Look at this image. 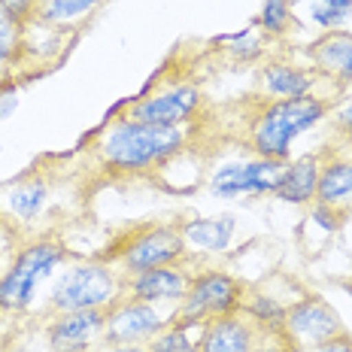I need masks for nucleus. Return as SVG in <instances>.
<instances>
[{
	"mask_svg": "<svg viewBox=\"0 0 352 352\" xmlns=\"http://www.w3.org/2000/svg\"><path fill=\"white\" fill-rule=\"evenodd\" d=\"M88 140L100 170L113 176H146L164 170L188 152L192 134L188 128H161L128 119L122 109H116Z\"/></svg>",
	"mask_w": 352,
	"mask_h": 352,
	"instance_id": "nucleus-1",
	"label": "nucleus"
},
{
	"mask_svg": "<svg viewBox=\"0 0 352 352\" xmlns=\"http://www.w3.org/2000/svg\"><path fill=\"white\" fill-rule=\"evenodd\" d=\"M334 100L322 94H307V98L292 100H258L246 122V146L252 155L289 161L295 155V140L328 122Z\"/></svg>",
	"mask_w": 352,
	"mask_h": 352,
	"instance_id": "nucleus-2",
	"label": "nucleus"
},
{
	"mask_svg": "<svg viewBox=\"0 0 352 352\" xmlns=\"http://www.w3.org/2000/svg\"><path fill=\"white\" fill-rule=\"evenodd\" d=\"M70 252L52 234L25 237L0 267V316H21L34 307L43 283L67 264Z\"/></svg>",
	"mask_w": 352,
	"mask_h": 352,
	"instance_id": "nucleus-3",
	"label": "nucleus"
},
{
	"mask_svg": "<svg viewBox=\"0 0 352 352\" xmlns=\"http://www.w3.org/2000/svg\"><path fill=\"white\" fill-rule=\"evenodd\" d=\"M124 298V274L109 258H82L64 264L49 283L46 310L73 313V310H109Z\"/></svg>",
	"mask_w": 352,
	"mask_h": 352,
	"instance_id": "nucleus-4",
	"label": "nucleus"
},
{
	"mask_svg": "<svg viewBox=\"0 0 352 352\" xmlns=\"http://www.w3.org/2000/svg\"><path fill=\"white\" fill-rule=\"evenodd\" d=\"M161 73L164 70L149 76V82L140 88V94L124 100L122 113L128 119L161 124V128H192L197 116L204 113L201 88L188 82V79H161Z\"/></svg>",
	"mask_w": 352,
	"mask_h": 352,
	"instance_id": "nucleus-5",
	"label": "nucleus"
},
{
	"mask_svg": "<svg viewBox=\"0 0 352 352\" xmlns=\"http://www.w3.org/2000/svg\"><path fill=\"white\" fill-rule=\"evenodd\" d=\"M104 258L113 261L124 276H134V274H143V270L164 267V264H176L188 258V249H186V240H182L179 225L149 222L119 234Z\"/></svg>",
	"mask_w": 352,
	"mask_h": 352,
	"instance_id": "nucleus-6",
	"label": "nucleus"
},
{
	"mask_svg": "<svg viewBox=\"0 0 352 352\" xmlns=\"http://www.w3.org/2000/svg\"><path fill=\"white\" fill-rule=\"evenodd\" d=\"M285 161L243 155V158H225L207 176V192L219 201H258V197H274L276 186L283 179Z\"/></svg>",
	"mask_w": 352,
	"mask_h": 352,
	"instance_id": "nucleus-7",
	"label": "nucleus"
},
{
	"mask_svg": "<svg viewBox=\"0 0 352 352\" xmlns=\"http://www.w3.org/2000/svg\"><path fill=\"white\" fill-rule=\"evenodd\" d=\"M246 285L225 267L216 264H197L192 285H188L182 304L176 307L179 319H192V322H210L219 316L237 313L243 304Z\"/></svg>",
	"mask_w": 352,
	"mask_h": 352,
	"instance_id": "nucleus-8",
	"label": "nucleus"
},
{
	"mask_svg": "<svg viewBox=\"0 0 352 352\" xmlns=\"http://www.w3.org/2000/svg\"><path fill=\"white\" fill-rule=\"evenodd\" d=\"M173 316L176 310H164V307L124 295L107 310L104 343L109 346H146L152 337L164 331Z\"/></svg>",
	"mask_w": 352,
	"mask_h": 352,
	"instance_id": "nucleus-9",
	"label": "nucleus"
},
{
	"mask_svg": "<svg viewBox=\"0 0 352 352\" xmlns=\"http://www.w3.org/2000/svg\"><path fill=\"white\" fill-rule=\"evenodd\" d=\"M340 313L319 295H304L298 300H292L289 310L283 319V334L289 340L292 352H310L319 343L331 340V337L343 334Z\"/></svg>",
	"mask_w": 352,
	"mask_h": 352,
	"instance_id": "nucleus-10",
	"label": "nucleus"
},
{
	"mask_svg": "<svg viewBox=\"0 0 352 352\" xmlns=\"http://www.w3.org/2000/svg\"><path fill=\"white\" fill-rule=\"evenodd\" d=\"M52 195H55L52 173L34 167V170L21 173L19 179L6 182V186L0 188V212L25 234L49 212Z\"/></svg>",
	"mask_w": 352,
	"mask_h": 352,
	"instance_id": "nucleus-11",
	"label": "nucleus"
},
{
	"mask_svg": "<svg viewBox=\"0 0 352 352\" xmlns=\"http://www.w3.org/2000/svg\"><path fill=\"white\" fill-rule=\"evenodd\" d=\"M195 270H197L195 258H182L176 264H164V267H152L143 270V274L124 276V295L164 307V310H176L182 304V298H186L188 285H192Z\"/></svg>",
	"mask_w": 352,
	"mask_h": 352,
	"instance_id": "nucleus-12",
	"label": "nucleus"
},
{
	"mask_svg": "<svg viewBox=\"0 0 352 352\" xmlns=\"http://www.w3.org/2000/svg\"><path fill=\"white\" fill-rule=\"evenodd\" d=\"M107 310L49 313L43 337L49 352H98L104 346Z\"/></svg>",
	"mask_w": 352,
	"mask_h": 352,
	"instance_id": "nucleus-13",
	"label": "nucleus"
},
{
	"mask_svg": "<svg viewBox=\"0 0 352 352\" xmlns=\"http://www.w3.org/2000/svg\"><path fill=\"white\" fill-rule=\"evenodd\" d=\"M307 64L319 79L331 82L337 91L352 88V31L319 34L307 46Z\"/></svg>",
	"mask_w": 352,
	"mask_h": 352,
	"instance_id": "nucleus-14",
	"label": "nucleus"
},
{
	"mask_svg": "<svg viewBox=\"0 0 352 352\" xmlns=\"http://www.w3.org/2000/svg\"><path fill=\"white\" fill-rule=\"evenodd\" d=\"M322 79L313 73L310 64L285 61V58H270L258 70V91L261 100H292L316 94Z\"/></svg>",
	"mask_w": 352,
	"mask_h": 352,
	"instance_id": "nucleus-15",
	"label": "nucleus"
},
{
	"mask_svg": "<svg viewBox=\"0 0 352 352\" xmlns=\"http://www.w3.org/2000/svg\"><path fill=\"white\" fill-rule=\"evenodd\" d=\"M182 240H186L188 258L197 261V255H225L237 237V219L231 212L216 216H195L179 222Z\"/></svg>",
	"mask_w": 352,
	"mask_h": 352,
	"instance_id": "nucleus-16",
	"label": "nucleus"
},
{
	"mask_svg": "<svg viewBox=\"0 0 352 352\" xmlns=\"http://www.w3.org/2000/svg\"><path fill=\"white\" fill-rule=\"evenodd\" d=\"M261 328H255L243 313H228L204 322L201 352H258Z\"/></svg>",
	"mask_w": 352,
	"mask_h": 352,
	"instance_id": "nucleus-17",
	"label": "nucleus"
},
{
	"mask_svg": "<svg viewBox=\"0 0 352 352\" xmlns=\"http://www.w3.org/2000/svg\"><path fill=\"white\" fill-rule=\"evenodd\" d=\"M319 167H322V152H307V155H292L285 161L283 179L276 186L274 197L289 207H310L316 201V186H319Z\"/></svg>",
	"mask_w": 352,
	"mask_h": 352,
	"instance_id": "nucleus-18",
	"label": "nucleus"
},
{
	"mask_svg": "<svg viewBox=\"0 0 352 352\" xmlns=\"http://www.w3.org/2000/svg\"><path fill=\"white\" fill-rule=\"evenodd\" d=\"M313 207H328V210L352 216V176H349V158L343 152L334 149L328 155H322Z\"/></svg>",
	"mask_w": 352,
	"mask_h": 352,
	"instance_id": "nucleus-19",
	"label": "nucleus"
},
{
	"mask_svg": "<svg viewBox=\"0 0 352 352\" xmlns=\"http://www.w3.org/2000/svg\"><path fill=\"white\" fill-rule=\"evenodd\" d=\"M109 0H40L36 21L46 28H55L61 34H76L88 21L98 16Z\"/></svg>",
	"mask_w": 352,
	"mask_h": 352,
	"instance_id": "nucleus-20",
	"label": "nucleus"
},
{
	"mask_svg": "<svg viewBox=\"0 0 352 352\" xmlns=\"http://www.w3.org/2000/svg\"><path fill=\"white\" fill-rule=\"evenodd\" d=\"M295 12H304V21L319 34L349 31L352 25V0H292Z\"/></svg>",
	"mask_w": 352,
	"mask_h": 352,
	"instance_id": "nucleus-21",
	"label": "nucleus"
},
{
	"mask_svg": "<svg viewBox=\"0 0 352 352\" xmlns=\"http://www.w3.org/2000/svg\"><path fill=\"white\" fill-rule=\"evenodd\" d=\"M285 310H289V304L280 300V295L264 292V289L246 292L243 304H240V313H243L255 328H261V331H283Z\"/></svg>",
	"mask_w": 352,
	"mask_h": 352,
	"instance_id": "nucleus-22",
	"label": "nucleus"
},
{
	"mask_svg": "<svg viewBox=\"0 0 352 352\" xmlns=\"http://www.w3.org/2000/svg\"><path fill=\"white\" fill-rule=\"evenodd\" d=\"M201 331L204 322L173 316L164 331L152 337L146 346H149V352H201Z\"/></svg>",
	"mask_w": 352,
	"mask_h": 352,
	"instance_id": "nucleus-23",
	"label": "nucleus"
},
{
	"mask_svg": "<svg viewBox=\"0 0 352 352\" xmlns=\"http://www.w3.org/2000/svg\"><path fill=\"white\" fill-rule=\"evenodd\" d=\"M25 64V25L0 6V79L16 76Z\"/></svg>",
	"mask_w": 352,
	"mask_h": 352,
	"instance_id": "nucleus-24",
	"label": "nucleus"
},
{
	"mask_svg": "<svg viewBox=\"0 0 352 352\" xmlns=\"http://www.w3.org/2000/svg\"><path fill=\"white\" fill-rule=\"evenodd\" d=\"M252 25L267 40H283L295 25V3L292 0H261V10Z\"/></svg>",
	"mask_w": 352,
	"mask_h": 352,
	"instance_id": "nucleus-25",
	"label": "nucleus"
},
{
	"mask_svg": "<svg viewBox=\"0 0 352 352\" xmlns=\"http://www.w3.org/2000/svg\"><path fill=\"white\" fill-rule=\"evenodd\" d=\"M267 36H264L255 25L243 28V31H234L228 36H219L216 46L228 49V55L234 58V61H255V58L264 55V49H267Z\"/></svg>",
	"mask_w": 352,
	"mask_h": 352,
	"instance_id": "nucleus-26",
	"label": "nucleus"
},
{
	"mask_svg": "<svg viewBox=\"0 0 352 352\" xmlns=\"http://www.w3.org/2000/svg\"><path fill=\"white\" fill-rule=\"evenodd\" d=\"M328 124L343 143H352V94H340L334 100L331 113H328Z\"/></svg>",
	"mask_w": 352,
	"mask_h": 352,
	"instance_id": "nucleus-27",
	"label": "nucleus"
},
{
	"mask_svg": "<svg viewBox=\"0 0 352 352\" xmlns=\"http://www.w3.org/2000/svg\"><path fill=\"white\" fill-rule=\"evenodd\" d=\"M21 240H25V234H21L16 225H12L10 219H6L3 212H0V267H3L6 258H10V255L19 249Z\"/></svg>",
	"mask_w": 352,
	"mask_h": 352,
	"instance_id": "nucleus-28",
	"label": "nucleus"
},
{
	"mask_svg": "<svg viewBox=\"0 0 352 352\" xmlns=\"http://www.w3.org/2000/svg\"><path fill=\"white\" fill-rule=\"evenodd\" d=\"M19 107V79L16 76H6L0 79V122L10 119Z\"/></svg>",
	"mask_w": 352,
	"mask_h": 352,
	"instance_id": "nucleus-29",
	"label": "nucleus"
},
{
	"mask_svg": "<svg viewBox=\"0 0 352 352\" xmlns=\"http://www.w3.org/2000/svg\"><path fill=\"white\" fill-rule=\"evenodd\" d=\"M0 6H3V10L10 12L12 19H19L21 25H25V21H31L36 16V6H40V0H0Z\"/></svg>",
	"mask_w": 352,
	"mask_h": 352,
	"instance_id": "nucleus-30",
	"label": "nucleus"
},
{
	"mask_svg": "<svg viewBox=\"0 0 352 352\" xmlns=\"http://www.w3.org/2000/svg\"><path fill=\"white\" fill-rule=\"evenodd\" d=\"M310 352H352V337L343 331V334L331 337V340H325V343H319V346H313Z\"/></svg>",
	"mask_w": 352,
	"mask_h": 352,
	"instance_id": "nucleus-31",
	"label": "nucleus"
},
{
	"mask_svg": "<svg viewBox=\"0 0 352 352\" xmlns=\"http://www.w3.org/2000/svg\"><path fill=\"white\" fill-rule=\"evenodd\" d=\"M98 352H149V346H109V343H104Z\"/></svg>",
	"mask_w": 352,
	"mask_h": 352,
	"instance_id": "nucleus-32",
	"label": "nucleus"
},
{
	"mask_svg": "<svg viewBox=\"0 0 352 352\" xmlns=\"http://www.w3.org/2000/svg\"><path fill=\"white\" fill-rule=\"evenodd\" d=\"M0 352H34L31 346H25V343H10V346H3Z\"/></svg>",
	"mask_w": 352,
	"mask_h": 352,
	"instance_id": "nucleus-33",
	"label": "nucleus"
},
{
	"mask_svg": "<svg viewBox=\"0 0 352 352\" xmlns=\"http://www.w3.org/2000/svg\"><path fill=\"white\" fill-rule=\"evenodd\" d=\"M349 176H352V158H349Z\"/></svg>",
	"mask_w": 352,
	"mask_h": 352,
	"instance_id": "nucleus-34",
	"label": "nucleus"
},
{
	"mask_svg": "<svg viewBox=\"0 0 352 352\" xmlns=\"http://www.w3.org/2000/svg\"><path fill=\"white\" fill-rule=\"evenodd\" d=\"M0 188H3V182H0Z\"/></svg>",
	"mask_w": 352,
	"mask_h": 352,
	"instance_id": "nucleus-35",
	"label": "nucleus"
}]
</instances>
